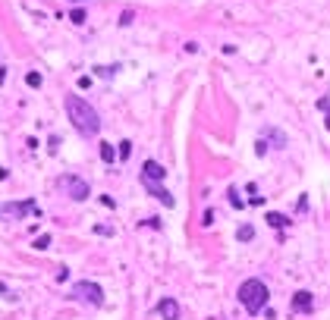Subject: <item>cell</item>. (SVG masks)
<instances>
[{
  "mask_svg": "<svg viewBox=\"0 0 330 320\" xmlns=\"http://www.w3.org/2000/svg\"><path fill=\"white\" fill-rule=\"evenodd\" d=\"M66 116H69L72 129H76L79 135H85V138L101 132V113L79 95H66Z\"/></svg>",
  "mask_w": 330,
  "mask_h": 320,
  "instance_id": "cell-1",
  "label": "cell"
},
{
  "mask_svg": "<svg viewBox=\"0 0 330 320\" xmlns=\"http://www.w3.org/2000/svg\"><path fill=\"white\" fill-rule=\"evenodd\" d=\"M267 298H270V292H267V286L261 283V279H246V283L239 286V304L248 311V314H258V311L267 308Z\"/></svg>",
  "mask_w": 330,
  "mask_h": 320,
  "instance_id": "cell-2",
  "label": "cell"
},
{
  "mask_svg": "<svg viewBox=\"0 0 330 320\" xmlns=\"http://www.w3.org/2000/svg\"><path fill=\"white\" fill-rule=\"evenodd\" d=\"M72 298L91 304V308H101V304H104V289L98 283H91V279H82V283L72 286Z\"/></svg>",
  "mask_w": 330,
  "mask_h": 320,
  "instance_id": "cell-3",
  "label": "cell"
},
{
  "mask_svg": "<svg viewBox=\"0 0 330 320\" xmlns=\"http://www.w3.org/2000/svg\"><path fill=\"white\" fill-rule=\"evenodd\" d=\"M57 185H60V189L72 198V201H85V198L91 195V192H88V182H85V179H79V176H72V173L60 176V179H57Z\"/></svg>",
  "mask_w": 330,
  "mask_h": 320,
  "instance_id": "cell-4",
  "label": "cell"
},
{
  "mask_svg": "<svg viewBox=\"0 0 330 320\" xmlns=\"http://www.w3.org/2000/svg\"><path fill=\"white\" fill-rule=\"evenodd\" d=\"M25 213H35V201H6V204H0V220H25Z\"/></svg>",
  "mask_w": 330,
  "mask_h": 320,
  "instance_id": "cell-5",
  "label": "cell"
},
{
  "mask_svg": "<svg viewBox=\"0 0 330 320\" xmlns=\"http://www.w3.org/2000/svg\"><path fill=\"white\" fill-rule=\"evenodd\" d=\"M142 185H145V189H148V192H151V195H154V198H157V201H161V204H164V208H176V198H173V195H170V192H167V189H164V185H161V182H151V179H142Z\"/></svg>",
  "mask_w": 330,
  "mask_h": 320,
  "instance_id": "cell-6",
  "label": "cell"
},
{
  "mask_svg": "<svg viewBox=\"0 0 330 320\" xmlns=\"http://www.w3.org/2000/svg\"><path fill=\"white\" fill-rule=\"evenodd\" d=\"M154 311H157V314H161L164 320H180V304H176L173 298H161Z\"/></svg>",
  "mask_w": 330,
  "mask_h": 320,
  "instance_id": "cell-7",
  "label": "cell"
},
{
  "mask_svg": "<svg viewBox=\"0 0 330 320\" xmlns=\"http://www.w3.org/2000/svg\"><path fill=\"white\" fill-rule=\"evenodd\" d=\"M164 176H167V170H164L161 163H154V160H145L142 179H151V182H164Z\"/></svg>",
  "mask_w": 330,
  "mask_h": 320,
  "instance_id": "cell-8",
  "label": "cell"
},
{
  "mask_svg": "<svg viewBox=\"0 0 330 320\" xmlns=\"http://www.w3.org/2000/svg\"><path fill=\"white\" fill-rule=\"evenodd\" d=\"M293 308L296 311H312L314 308V298H312V292H296V298H293Z\"/></svg>",
  "mask_w": 330,
  "mask_h": 320,
  "instance_id": "cell-9",
  "label": "cell"
},
{
  "mask_svg": "<svg viewBox=\"0 0 330 320\" xmlns=\"http://www.w3.org/2000/svg\"><path fill=\"white\" fill-rule=\"evenodd\" d=\"M101 160H104V163H114V160H116V151L110 148L107 142H101Z\"/></svg>",
  "mask_w": 330,
  "mask_h": 320,
  "instance_id": "cell-10",
  "label": "cell"
},
{
  "mask_svg": "<svg viewBox=\"0 0 330 320\" xmlns=\"http://www.w3.org/2000/svg\"><path fill=\"white\" fill-rule=\"evenodd\" d=\"M236 239H239V242H252V239H255V229H252V226H239Z\"/></svg>",
  "mask_w": 330,
  "mask_h": 320,
  "instance_id": "cell-11",
  "label": "cell"
},
{
  "mask_svg": "<svg viewBox=\"0 0 330 320\" xmlns=\"http://www.w3.org/2000/svg\"><path fill=\"white\" fill-rule=\"evenodd\" d=\"M267 223L270 226H286V217L283 213H267Z\"/></svg>",
  "mask_w": 330,
  "mask_h": 320,
  "instance_id": "cell-12",
  "label": "cell"
},
{
  "mask_svg": "<svg viewBox=\"0 0 330 320\" xmlns=\"http://www.w3.org/2000/svg\"><path fill=\"white\" fill-rule=\"evenodd\" d=\"M123 160H129V154H132V142H120V151H116Z\"/></svg>",
  "mask_w": 330,
  "mask_h": 320,
  "instance_id": "cell-13",
  "label": "cell"
},
{
  "mask_svg": "<svg viewBox=\"0 0 330 320\" xmlns=\"http://www.w3.org/2000/svg\"><path fill=\"white\" fill-rule=\"evenodd\" d=\"M48 245H50V236H38V239H35V248H38V251H44Z\"/></svg>",
  "mask_w": 330,
  "mask_h": 320,
  "instance_id": "cell-14",
  "label": "cell"
},
{
  "mask_svg": "<svg viewBox=\"0 0 330 320\" xmlns=\"http://www.w3.org/2000/svg\"><path fill=\"white\" fill-rule=\"evenodd\" d=\"M69 19H72L76 25H82V22H85V10H72V16H69Z\"/></svg>",
  "mask_w": 330,
  "mask_h": 320,
  "instance_id": "cell-15",
  "label": "cell"
},
{
  "mask_svg": "<svg viewBox=\"0 0 330 320\" xmlns=\"http://www.w3.org/2000/svg\"><path fill=\"white\" fill-rule=\"evenodd\" d=\"M230 201H233V208H242V198H239V192H236V189H230Z\"/></svg>",
  "mask_w": 330,
  "mask_h": 320,
  "instance_id": "cell-16",
  "label": "cell"
},
{
  "mask_svg": "<svg viewBox=\"0 0 330 320\" xmlns=\"http://www.w3.org/2000/svg\"><path fill=\"white\" fill-rule=\"evenodd\" d=\"M29 85H32V88H38V85H41V76H38V72H29Z\"/></svg>",
  "mask_w": 330,
  "mask_h": 320,
  "instance_id": "cell-17",
  "label": "cell"
},
{
  "mask_svg": "<svg viewBox=\"0 0 330 320\" xmlns=\"http://www.w3.org/2000/svg\"><path fill=\"white\" fill-rule=\"evenodd\" d=\"M324 126H327V132H330V110H327V119H324Z\"/></svg>",
  "mask_w": 330,
  "mask_h": 320,
  "instance_id": "cell-18",
  "label": "cell"
},
{
  "mask_svg": "<svg viewBox=\"0 0 330 320\" xmlns=\"http://www.w3.org/2000/svg\"><path fill=\"white\" fill-rule=\"evenodd\" d=\"M3 79H6V69H0V85H3Z\"/></svg>",
  "mask_w": 330,
  "mask_h": 320,
  "instance_id": "cell-19",
  "label": "cell"
},
{
  "mask_svg": "<svg viewBox=\"0 0 330 320\" xmlns=\"http://www.w3.org/2000/svg\"><path fill=\"white\" fill-rule=\"evenodd\" d=\"M72 3H85V0H72Z\"/></svg>",
  "mask_w": 330,
  "mask_h": 320,
  "instance_id": "cell-20",
  "label": "cell"
}]
</instances>
